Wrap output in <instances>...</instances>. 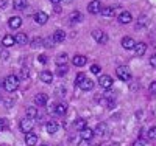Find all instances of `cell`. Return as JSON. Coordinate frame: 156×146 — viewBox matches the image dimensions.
Here are the masks:
<instances>
[{
  "instance_id": "obj_16",
  "label": "cell",
  "mask_w": 156,
  "mask_h": 146,
  "mask_svg": "<svg viewBox=\"0 0 156 146\" xmlns=\"http://www.w3.org/2000/svg\"><path fill=\"white\" fill-rule=\"evenodd\" d=\"M47 101H48V97H47L45 93H37V95L34 97V103H36L37 106H45Z\"/></svg>"
},
{
  "instance_id": "obj_9",
  "label": "cell",
  "mask_w": 156,
  "mask_h": 146,
  "mask_svg": "<svg viewBox=\"0 0 156 146\" xmlns=\"http://www.w3.org/2000/svg\"><path fill=\"white\" fill-rule=\"evenodd\" d=\"M122 47L125 48V50H134V47H136V41L133 37H123L122 39Z\"/></svg>"
},
{
  "instance_id": "obj_4",
  "label": "cell",
  "mask_w": 156,
  "mask_h": 146,
  "mask_svg": "<svg viewBox=\"0 0 156 146\" xmlns=\"http://www.w3.org/2000/svg\"><path fill=\"white\" fill-rule=\"evenodd\" d=\"M92 37H94V41L98 42V44H106L108 42V34L103 33L101 30H94L92 31Z\"/></svg>"
},
{
  "instance_id": "obj_6",
  "label": "cell",
  "mask_w": 156,
  "mask_h": 146,
  "mask_svg": "<svg viewBox=\"0 0 156 146\" xmlns=\"http://www.w3.org/2000/svg\"><path fill=\"white\" fill-rule=\"evenodd\" d=\"M101 3L98 2V0H92V2H89L87 5V11L90 12V14H98V12L101 11Z\"/></svg>"
},
{
  "instance_id": "obj_26",
  "label": "cell",
  "mask_w": 156,
  "mask_h": 146,
  "mask_svg": "<svg viewBox=\"0 0 156 146\" xmlns=\"http://www.w3.org/2000/svg\"><path fill=\"white\" fill-rule=\"evenodd\" d=\"M69 19H70L72 22H81V20H83V14H81L80 11H73V12H70Z\"/></svg>"
},
{
  "instance_id": "obj_30",
  "label": "cell",
  "mask_w": 156,
  "mask_h": 146,
  "mask_svg": "<svg viewBox=\"0 0 156 146\" xmlns=\"http://www.w3.org/2000/svg\"><path fill=\"white\" fill-rule=\"evenodd\" d=\"M42 45H44V39H42V37H34V39H31V47H33V48L42 47Z\"/></svg>"
},
{
  "instance_id": "obj_19",
  "label": "cell",
  "mask_w": 156,
  "mask_h": 146,
  "mask_svg": "<svg viewBox=\"0 0 156 146\" xmlns=\"http://www.w3.org/2000/svg\"><path fill=\"white\" fill-rule=\"evenodd\" d=\"M14 44H16V41H14V37H12V36H9V34L3 36V39H2V45H3L5 48H8V47H12Z\"/></svg>"
},
{
  "instance_id": "obj_41",
  "label": "cell",
  "mask_w": 156,
  "mask_h": 146,
  "mask_svg": "<svg viewBox=\"0 0 156 146\" xmlns=\"http://www.w3.org/2000/svg\"><path fill=\"white\" fill-rule=\"evenodd\" d=\"M150 65L153 69H156V55H153L151 58H150Z\"/></svg>"
},
{
  "instance_id": "obj_36",
  "label": "cell",
  "mask_w": 156,
  "mask_h": 146,
  "mask_svg": "<svg viewBox=\"0 0 156 146\" xmlns=\"http://www.w3.org/2000/svg\"><path fill=\"white\" fill-rule=\"evenodd\" d=\"M53 44H55L53 37H47V39H44V47H47V48H51V47H53Z\"/></svg>"
},
{
  "instance_id": "obj_31",
  "label": "cell",
  "mask_w": 156,
  "mask_h": 146,
  "mask_svg": "<svg viewBox=\"0 0 156 146\" xmlns=\"http://www.w3.org/2000/svg\"><path fill=\"white\" fill-rule=\"evenodd\" d=\"M67 65H58V69H56V75L58 76H64V75H66L67 73Z\"/></svg>"
},
{
  "instance_id": "obj_14",
  "label": "cell",
  "mask_w": 156,
  "mask_h": 146,
  "mask_svg": "<svg viewBox=\"0 0 156 146\" xmlns=\"http://www.w3.org/2000/svg\"><path fill=\"white\" fill-rule=\"evenodd\" d=\"M145 51H147V45H145L144 42L136 44V47H134V53H136V56H144V55H145Z\"/></svg>"
},
{
  "instance_id": "obj_43",
  "label": "cell",
  "mask_w": 156,
  "mask_h": 146,
  "mask_svg": "<svg viewBox=\"0 0 156 146\" xmlns=\"http://www.w3.org/2000/svg\"><path fill=\"white\" fill-rule=\"evenodd\" d=\"M8 3V0H0V8H5Z\"/></svg>"
},
{
  "instance_id": "obj_22",
  "label": "cell",
  "mask_w": 156,
  "mask_h": 146,
  "mask_svg": "<svg viewBox=\"0 0 156 146\" xmlns=\"http://www.w3.org/2000/svg\"><path fill=\"white\" fill-rule=\"evenodd\" d=\"M94 132H95V134H98V135H106V132H108V124H106V123H98Z\"/></svg>"
},
{
  "instance_id": "obj_37",
  "label": "cell",
  "mask_w": 156,
  "mask_h": 146,
  "mask_svg": "<svg viewBox=\"0 0 156 146\" xmlns=\"http://www.w3.org/2000/svg\"><path fill=\"white\" fill-rule=\"evenodd\" d=\"M101 72V69H100V65H97V64H94V65H90V73H94V75H98Z\"/></svg>"
},
{
  "instance_id": "obj_2",
  "label": "cell",
  "mask_w": 156,
  "mask_h": 146,
  "mask_svg": "<svg viewBox=\"0 0 156 146\" xmlns=\"http://www.w3.org/2000/svg\"><path fill=\"white\" fill-rule=\"evenodd\" d=\"M115 75H117V78H119L120 81H125V83L131 79V72H129V69L125 67V65H120V67H117Z\"/></svg>"
},
{
  "instance_id": "obj_47",
  "label": "cell",
  "mask_w": 156,
  "mask_h": 146,
  "mask_svg": "<svg viewBox=\"0 0 156 146\" xmlns=\"http://www.w3.org/2000/svg\"><path fill=\"white\" fill-rule=\"evenodd\" d=\"M41 146H48V144H41Z\"/></svg>"
},
{
  "instance_id": "obj_21",
  "label": "cell",
  "mask_w": 156,
  "mask_h": 146,
  "mask_svg": "<svg viewBox=\"0 0 156 146\" xmlns=\"http://www.w3.org/2000/svg\"><path fill=\"white\" fill-rule=\"evenodd\" d=\"M66 112H67L66 103H58V104H55V114H56V115H64Z\"/></svg>"
},
{
  "instance_id": "obj_34",
  "label": "cell",
  "mask_w": 156,
  "mask_h": 146,
  "mask_svg": "<svg viewBox=\"0 0 156 146\" xmlns=\"http://www.w3.org/2000/svg\"><path fill=\"white\" fill-rule=\"evenodd\" d=\"M147 137H148L150 140H156V126H153V127H150V129H148Z\"/></svg>"
},
{
  "instance_id": "obj_39",
  "label": "cell",
  "mask_w": 156,
  "mask_h": 146,
  "mask_svg": "<svg viewBox=\"0 0 156 146\" xmlns=\"http://www.w3.org/2000/svg\"><path fill=\"white\" fill-rule=\"evenodd\" d=\"M145 144H147V140L139 138V140H136V141H134V144H133V146H145Z\"/></svg>"
},
{
  "instance_id": "obj_44",
  "label": "cell",
  "mask_w": 156,
  "mask_h": 146,
  "mask_svg": "<svg viewBox=\"0 0 156 146\" xmlns=\"http://www.w3.org/2000/svg\"><path fill=\"white\" fill-rule=\"evenodd\" d=\"M8 56H9L8 51H3V53H2V59H8Z\"/></svg>"
},
{
  "instance_id": "obj_29",
  "label": "cell",
  "mask_w": 156,
  "mask_h": 146,
  "mask_svg": "<svg viewBox=\"0 0 156 146\" xmlns=\"http://www.w3.org/2000/svg\"><path fill=\"white\" fill-rule=\"evenodd\" d=\"M73 126H75L78 131H83L84 127H87V126H86V120H84V118H78V120L75 121V124H73Z\"/></svg>"
},
{
  "instance_id": "obj_5",
  "label": "cell",
  "mask_w": 156,
  "mask_h": 146,
  "mask_svg": "<svg viewBox=\"0 0 156 146\" xmlns=\"http://www.w3.org/2000/svg\"><path fill=\"white\" fill-rule=\"evenodd\" d=\"M112 78L109 76V75H101L100 78H98V84L103 87V89H111L112 87Z\"/></svg>"
},
{
  "instance_id": "obj_20",
  "label": "cell",
  "mask_w": 156,
  "mask_h": 146,
  "mask_svg": "<svg viewBox=\"0 0 156 146\" xmlns=\"http://www.w3.org/2000/svg\"><path fill=\"white\" fill-rule=\"evenodd\" d=\"M45 129H47L48 134H55V132H58V129H59V124L56 121H48L45 124Z\"/></svg>"
},
{
  "instance_id": "obj_24",
  "label": "cell",
  "mask_w": 156,
  "mask_h": 146,
  "mask_svg": "<svg viewBox=\"0 0 156 146\" xmlns=\"http://www.w3.org/2000/svg\"><path fill=\"white\" fill-rule=\"evenodd\" d=\"M80 87H81V90H92L94 89V81L89 79V78H86L84 81L80 84Z\"/></svg>"
},
{
  "instance_id": "obj_1",
  "label": "cell",
  "mask_w": 156,
  "mask_h": 146,
  "mask_svg": "<svg viewBox=\"0 0 156 146\" xmlns=\"http://www.w3.org/2000/svg\"><path fill=\"white\" fill-rule=\"evenodd\" d=\"M19 81L20 79L16 76V75H9L5 78V81H3V87L6 92H16L19 89Z\"/></svg>"
},
{
  "instance_id": "obj_17",
  "label": "cell",
  "mask_w": 156,
  "mask_h": 146,
  "mask_svg": "<svg viewBox=\"0 0 156 146\" xmlns=\"http://www.w3.org/2000/svg\"><path fill=\"white\" fill-rule=\"evenodd\" d=\"M53 41H55V44H59V42H62L64 39H66V33H64L62 30H56L55 33H53Z\"/></svg>"
},
{
  "instance_id": "obj_8",
  "label": "cell",
  "mask_w": 156,
  "mask_h": 146,
  "mask_svg": "<svg viewBox=\"0 0 156 146\" xmlns=\"http://www.w3.org/2000/svg\"><path fill=\"white\" fill-rule=\"evenodd\" d=\"M34 20L39 23V25H45L47 20H48V14L44 11H37L36 14H34Z\"/></svg>"
},
{
  "instance_id": "obj_11",
  "label": "cell",
  "mask_w": 156,
  "mask_h": 146,
  "mask_svg": "<svg viewBox=\"0 0 156 146\" xmlns=\"http://www.w3.org/2000/svg\"><path fill=\"white\" fill-rule=\"evenodd\" d=\"M86 62H87V58L83 56V55H75V56L72 58V64L76 65V67H83Z\"/></svg>"
},
{
  "instance_id": "obj_12",
  "label": "cell",
  "mask_w": 156,
  "mask_h": 146,
  "mask_svg": "<svg viewBox=\"0 0 156 146\" xmlns=\"http://www.w3.org/2000/svg\"><path fill=\"white\" fill-rule=\"evenodd\" d=\"M39 78H41V81L45 83V84H50L51 81H53V75H51L50 72H47V70H44V72L39 73Z\"/></svg>"
},
{
  "instance_id": "obj_18",
  "label": "cell",
  "mask_w": 156,
  "mask_h": 146,
  "mask_svg": "<svg viewBox=\"0 0 156 146\" xmlns=\"http://www.w3.org/2000/svg\"><path fill=\"white\" fill-rule=\"evenodd\" d=\"M131 20H133V16L129 14L128 11H123V12H120V14H119V22L120 23H129Z\"/></svg>"
},
{
  "instance_id": "obj_45",
  "label": "cell",
  "mask_w": 156,
  "mask_h": 146,
  "mask_svg": "<svg viewBox=\"0 0 156 146\" xmlns=\"http://www.w3.org/2000/svg\"><path fill=\"white\" fill-rule=\"evenodd\" d=\"M50 2H51V3H53V5H58V3L61 2V0H50Z\"/></svg>"
},
{
  "instance_id": "obj_13",
  "label": "cell",
  "mask_w": 156,
  "mask_h": 146,
  "mask_svg": "<svg viewBox=\"0 0 156 146\" xmlns=\"http://www.w3.org/2000/svg\"><path fill=\"white\" fill-rule=\"evenodd\" d=\"M14 41H16V44H19V45H27L28 37H27V34H25V33H17V34L14 36Z\"/></svg>"
},
{
  "instance_id": "obj_23",
  "label": "cell",
  "mask_w": 156,
  "mask_h": 146,
  "mask_svg": "<svg viewBox=\"0 0 156 146\" xmlns=\"http://www.w3.org/2000/svg\"><path fill=\"white\" fill-rule=\"evenodd\" d=\"M28 6L27 0H12V8L14 9H25Z\"/></svg>"
},
{
  "instance_id": "obj_33",
  "label": "cell",
  "mask_w": 156,
  "mask_h": 146,
  "mask_svg": "<svg viewBox=\"0 0 156 146\" xmlns=\"http://www.w3.org/2000/svg\"><path fill=\"white\" fill-rule=\"evenodd\" d=\"M28 76H30V70L23 67V69L20 70V75H19V79H28Z\"/></svg>"
},
{
  "instance_id": "obj_7",
  "label": "cell",
  "mask_w": 156,
  "mask_h": 146,
  "mask_svg": "<svg viewBox=\"0 0 156 146\" xmlns=\"http://www.w3.org/2000/svg\"><path fill=\"white\" fill-rule=\"evenodd\" d=\"M94 135H95V132H94L92 129H89V127H84L83 131H80V137H81V140H84V141L92 140Z\"/></svg>"
},
{
  "instance_id": "obj_3",
  "label": "cell",
  "mask_w": 156,
  "mask_h": 146,
  "mask_svg": "<svg viewBox=\"0 0 156 146\" xmlns=\"http://www.w3.org/2000/svg\"><path fill=\"white\" fill-rule=\"evenodd\" d=\"M33 126H34V121L31 120V118H23V120H20V123H19L20 131H22V132H25V134L31 132Z\"/></svg>"
},
{
  "instance_id": "obj_28",
  "label": "cell",
  "mask_w": 156,
  "mask_h": 146,
  "mask_svg": "<svg viewBox=\"0 0 156 146\" xmlns=\"http://www.w3.org/2000/svg\"><path fill=\"white\" fill-rule=\"evenodd\" d=\"M25 112H27V118H31V120H34V118L37 117V109L36 107H31V106H30V107H27V110H25Z\"/></svg>"
},
{
  "instance_id": "obj_25",
  "label": "cell",
  "mask_w": 156,
  "mask_h": 146,
  "mask_svg": "<svg viewBox=\"0 0 156 146\" xmlns=\"http://www.w3.org/2000/svg\"><path fill=\"white\" fill-rule=\"evenodd\" d=\"M100 14L105 16V17H112L114 16V8L112 6H103L101 11H100Z\"/></svg>"
},
{
  "instance_id": "obj_10",
  "label": "cell",
  "mask_w": 156,
  "mask_h": 146,
  "mask_svg": "<svg viewBox=\"0 0 156 146\" xmlns=\"http://www.w3.org/2000/svg\"><path fill=\"white\" fill-rule=\"evenodd\" d=\"M25 144H27V146H36L37 144V135L33 134V132L25 134Z\"/></svg>"
},
{
  "instance_id": "obj_46",
  "label": "cell",
  "mask_w": 156,
  "mask_h": 146,
  "mask_svg": "<svg viewBox=\"0 0 156 146\" xmlns=\"http://www.w3.org/2000/svg\"><path fill=\"white\" fill-rule=\"evenodd\" d=\"M111 146H120L119 143H111Z\"/></svg>"
},
{
  "instance_id": "obj_15",
  "label": "cell",
  "mask_w": 156,
  "mask_h": 146,
  "mask_svg": "<svg viewBox=\"0 0 156 146\" xmlns=\"http://www.w3.org/2000/svg\"><path fill=\"white\" fill-rule=\"evenodd\" d=\"M8 25H9V28L16 30V28H19V26L22 25V19L17 17V16H14V17H11V19L8 20Z\"/></svg>"
},
{
  "instance_id": "obj_38",
  "label": "cell",
  "mask_w": 156,
  "mask_h": 146,
  "mask_svg": "<svg viewBox=\"0 0 156 146\" xmlns=\"http://www.w3.org/2000/svg\"><path fill=\"white\" fill-rule=\"evenodd\" d=\"M8 129V121L5 120V118H0V132Z\"/></svg>"
},
{
  "instance_id": "obj_32",
  "label": "cell",
  "mask_w": 156,
  "mask_h": 146,
  "mask_svg": "<svg viewBox=\"0 0 156 146\" xmlns=\"http://www.w3.org/2000/svg\"><path fill=\"white\" fill-rule=\"evenodd\" d=\"M148 23V17L147 16H140L139 20H137V28H142V26H145Z\"/></svg>"
},
{
  "instance_id": "obj_40",
  "label": "cell",
  "mask_w": 156,
  "mask_h": 146,
  "mask_svg": "<svg viewBox=\"0 0 156 146\" xmlns=\"http://www.w3.org/2000/svg\"><path fill=\"white\" fill-rule=\"evenodd\" d=\"M148 90L151 92V93H156V81H153V83L148 86Z\"/></svg>"
},
{
  "instance_id": "obj_35",
  "label": "cell",
  "mask_w": 156,
  "mask_h": 146,
  "mask_svg": "<svg viewBox=\"0 0 156 146\" xmlns=\"http://www.w3.org/2000/svg\"><path fill=\"white\" fill-rule=\"evenodd\" d=\"M84 79H86V76H84V73H78L76 75V79H75V84L78 86V87H80V84L84 81Z\"/></svg>"
},
{
  "instance_id": "obj_27",
  "label": "cell",
  "mask_w": 156,
  "mask_h": 146,
  "mask_svg": "<svg viewBox=\"0 0 156 146\" xmlns=\"http://www.w3.org/2000/svg\"><path fill=\"white\" fill-rule=\"evenodd\" d=\"M67 61H69V56L66 55V53H61V55L56 58V64H58V65H66Z\"/></svg>"
},
{
  "instance_id": "obj_42",
  "label": "cell",
  "mask_w": 156,
  "mask_h": 146,
  "mask_svg": "<svg viewBox=\"0 0 156 146\" xmlns=\"http://www.w3.org/2000/svg\"><path fill=\"white\" fill-rule=\"evenodd\" d=\"M39 62L45 64V62H47V56H45V55H39Z\"/></svg>"
}]
</instances>
